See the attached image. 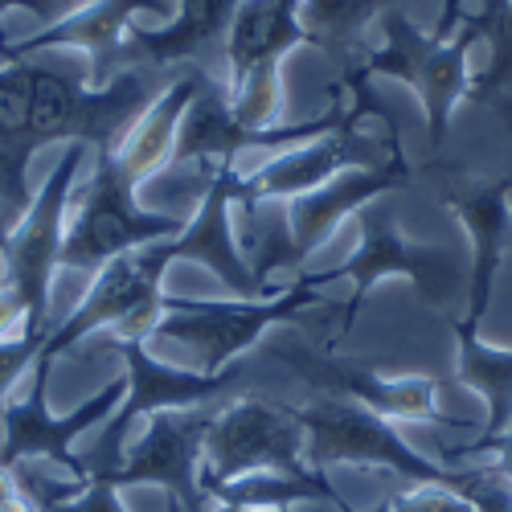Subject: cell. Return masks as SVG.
I'll list each match as a JSON object with an SVG mask.
<instances>
[{
	"mask_svg": "<svg viewBox=\"0 0 512 512\" xmlns=\"http://www.w3.org/2000/svg\"><path fill=\"white\" fill-rule=\"evenodd\" d=\"M17 496H21V480H17V472H13V467L0 463V508L13 504Z\"/></svg>",
	"mask_w": 512,
	"mask_h": 512,
	"instance_id": "1f68e13d",
	"label": "cell"
},
{
	"mask_svg": "<svg viewBox=\"0 0 512 512\" xmlns=\"http://www.w3.org/2000/svg\"><path fill=\"white\" fill-rule=\"evenodd\" d=\"M46 340H33V336H13V340H0V402L13 394V386L21 381L25 369H33L37 353Z\"/></svg>",
	"mask_w": 512,
	"mask_h": 512,
	"instance_id": "83f0119b",
	"label": "cell"
},
{
	"mask_svg": "<svg viewBox=\"0 0 512 512\" xmlns=\"http://www.w3.org/2000/svg\"><path fill=\"white\" fill-rule=\"evenodd\" d=\"M111 345L123 357V377H127V394L119 402V410L99 426L95 447H87L78 459L91 472V480H115V472L123 467V447H127V431L136 426L140 414H156V410H193L205 406L209 398H218L226 390H234L246 377L242 365H230L222 373H201V369H181L156 361L148 353V340L136 336H111Z\"/></svg>",
	"mask_w": 512,
	"mask_h": 512,
	"instance_id": "52a82bcc",
	"label": "cell"
},
{
	"mask_svg": "<svg viewBox=\"0 0 512 512\" xmlns=\"http://www.w3.org/2000/svg\"><path fill=\"white\" fill-rule=\"evenodd\" d=\"M213 74L205 70V66H193V70H185L173 87L168 91H160L156 99H152V107L136 119V127L127 132L115 148H111V156H115V164H119V173L127 177V181H148V177H156V173H164L168 168V160H173V148H177V132H181V123H185V111L193 107V99L201 95V87L209 82Z\"/></svg>",
	"mask_w": 512,
	"mask_h": 512,
	"instance_id": "ffe728a7",
	"label": "cell"
},
{
	"mask_svg": "<svg viewBox=\"0 0 512 512\" xmlns=\"http://www.w3.org/2000/svg\"><path fill=\"white\" fill-rule=\"evenodd\" d=\"M508 209H512V173H508Z\"/></svg>",
	"mask_w": 512,
	"mask_h": 512,
	"instance_id": "e575fe53",
	"label": "cell"
},
{
	"mask_svg": "<svg viewBox=\"0 0 512 512\" xmlns=\"http://www.w3.org/2000/svg\"><path fill=\"white\" fill-rule=\"evenodd\" d=\"M87 160V144H62V160L50 168L46 185L37 189L17 226L0 230V283L17 291L25 304V332L33 340L50 336V287L58 275L62 242L70 226V197L78 168Z\"/></svg>",
	"mask_w": 512,
	"mask_h": 512,
	"instance_id": "5b68a950",
	"label": "cell"
},
{
	"mask_svg": "<svg viewBox=\"0 0 512 512\" xmlns=\"http://www.w3.org/2000/svg\"><path fill=\"white\" fill-rule=\"evenodd\" d=\"M82 5H87V0H0V17H5L9 9H29L41 21V29H46V25L62 21L66 13L82 9Z\"/></svg>",
	"mask_w": 512,
	"mask_h": 512,
	"instance_id": "f1b7e54d",
	"label": "cell"
},
{
	"mask_svg": "<svg viewBox=\"0 0 512 512\" xmlns=\"http://www.w3.org/2000/svg\"><path fill=\"white\" fill-rule=\"evenodd\" d=\"M209 496L218 504H238V508H295V504H328L336 508L340 496L324 472H308V476H279V472H254L230 484L209 488Z\"/></svg>",
	"mask_w": 512,
	"mask_h": 512,
	"instance_id": "cb8c5ba5",
	"label": "cell"
},
{
	"mask_svg": "<svg viewBox=\"0 0 512 512\" xmlns=\"http://www.w3.org/2000/svg\"><path fill=\"white\" fill-rule=\"evenodd\" d=\"M164 9H168V0H87L82 9L66 13L62 21H54L46 29H37L25 41H9L0 33V58L25 62V54H37V50H82L91 58L87 87L103 91L127 66L123 33H132L136 13H164Z\"/></svg>",
	"mask_w": 512,
	"mask_h": 512,
	"instance_id": "ac0fdd59",
	"label": "cell"
},
{
	"mask_svg": "<svg viewBox=\"0 0 512 512\" xmlns=\"http://www.w3.org/2000/svg\"><path fill=\"white\" fill-rule=\"evenodd\" d=\"M390 5L394 0H300V25L308 29L312 50H320L340 70L336 82L361 78V66L373 54L365 46V29Z\"/></svg>",
	"mask_w": 512,
	"mask_h": 512,
	"instance_id": "603a6c76",
	"label": "cell"
},
{
	"mask_svg": "<svg viewBox=\"0 0 512 512\" xmlns=\"http://www.w3.org/2000/svg\"><path fill=\"white\" fill-rule=\"evenodd\" d=\"M373 512H476L459 492L435 488V484H414L410 492H398L390 500H381Z\"/></svg>",
	"mask_w": 512,
	"mask_h": 512,
	"instance_id": "4316f807",
	"label": "cell"
},
{
	"mask_svg": "<svg viewBox=\"0 0 512 512\" xmlns=\"http://www.w3.org/2000/svg\"><path fill=\"white\" fill-rule=\"evenodd\" d=\"M455 332V373L467 390H476L488 406V422L476 435L472 447H463L455 455H476L500 435L512 431V349H496L480 336V328L463 324V316H447Z\"/></svg>",
	"mask_w": 512,
	"mask_h": 512,
	"instance_id": "44dd1931",
	"label": "cell"
},
{
	"mask_svg": "<svg viewBox=\"0 0 512 512\" xmlns=\"http://www.w3.org/2000/svg\"><path fill=\"white\" fill-rule=\"evenodd\" d=\"M476 21L488 41V66L472 78V99L492 103L512 82V0H484Z\"/></svg>",
	"mask_w": 512,
	"mask_h": 512,
	"instance_id": "d4e9b609",
	"label": "cell"
},
{
	"mask_svg": "<svg viewBox=\"0 0 512 512\" xmlns=\"http://www.w3.org/2000/svg\"><path fill=\"white\" fill-rule=\"evenodd\" d=\"M238 5L242 0H177L173 21L160 29L132 25V41L156 66H173V62L201 66V58L218 54V46L230 37Z\"/></svg>",
	"mask_w": 512,
	"mask_h": 512,
	"instance_id": "7402d4cb",
	"label": "cell"
},
{
	"mask_svg": "<svg viewBox=\"0 0 512 512\" xmlns=\"http://www.w3.org/2000/svg\"><path fill=\"white\" fill-rule=\"evenodd\" d=\"M218 410H209V406L156 410L148 431L123 455V467L115 472L111 484L119 492L140 488V484H160L164 496H173L185 512H213L218 500L201 484V463H205V439L213 431V422H218Z\"/></svg>",
	"mask_w": 512,
	"mask_h": 512,
	"instance_id": "5bb4252c",
	"label": "cell"
},
{
	"mask_svg": "<svg viewBox=\"0 0 512 512\" xmlns=\"http://www.w3.org/2000/svg\"><path fill=\"white\" fill-rule=\"evenodd\" d=\"M213 512H316V508H304V504H295V508H238V504H218ZM328 512V508H320Z\"/></svg>",
	"mask_w": 512,
	"mask_h": 512,
	"instance_id": "d6a6232c",
	"label": "cell"
},
{
	"mask_svg": "<svg viewBox=\"0 0 512 512\" xmlns=\"http://www.w3.org/2000/svg\"><path fill=\"white\" fill-rule=\"evenodd\" d=\"M238 181L242 173L234 164H218L209 173V185L201 193V205L193 213V222L177 238H164L168 263H201L218 275L230 295L238 300H267V291L259 287L250 271V259L234 234V205H238Z\"/></svg>",
	"mask_w": 512,
	"mask_h": 512,
	"instance_id": "d6986e66",
	"label": "cell"
},
{
	"mask_svg": "<svg viewBox=\"0 0 512 512\" xmlns=\"http://www.w3.org/2000/svg\"><path fill=\"white\" fill-rule=\"evenodd\" d=\"M25 332V304L9 283H0V340H13Z\"/></svg>",
	"mask_w": 512,
	"mask_h": 512,
	"instance_id": "f546056e",
	"label": "cell"
},
{
	"mask_svg": "<svg viewBox=\"0 0 512 512\" xmlns=\"http://www.w3.org/2000/svg\"><path fill=\"white\" fill-rule=\"evenodd\" d=\"M463 25V0H443V13H439V25H435V37L439 41H451Z\"/></svg>",
	"mask_w": 512,
	"mask_h": 512,
	"instance_id": "4dcf8cb0",
	"label": "cell"
},
{
	"mask_svg": "<svg viewBox=\"0 0 512 512\" xmlns=\"http://www.w3.org/2000/svg\"><path fill=\"white\" fill-rule=\"evenodd\" d=\"M398 132L390 140L365 136L357 127H340L332 136L308 140L300 148H287L283 156L267 160L263 168H254L238 181V205H259V201H291L304 197L332 177H340L345 168H377L398 152Z\"/></svg>",
	"mask_w": 512,
	"mask_h": 512,
	"instance_id": "e0dca14e",
	"label": "cell"
},
{
	"mask_svg": "<svg viewBox=\"0 0 512 512\" xmlns=\"http://www.w3.org/2000/svg\"><path fill=\"white\" fill-rule=\"evenodd\" d=\"M435 181L439 201L463 222L472 238V259H467V312L463 324L480 328L496 291V275L504 263V246L512 238V209H508V173L504 177H472L455 164L426 168Z\"/></svg>",
	"mask_w": 512,
	"mask_h": 512,
	"instance_id": "9a60e30c",
	"label": "cell"
},
{
	"mask_svg": "<svg viewBox=\"0 0 512 512\" xmlns=\"http://www.w3.org/2000/svg\"><path fill=\"white\" fill-rule=\"evenodd\" d=\"M50 369L54 361L37 357L29 369V390L25 394H9L0 402V463L5 467H25V463H58L62 472L78 484H91V472L82 467V459L74 455V443L99 431V426L119 410L123 394H127V377H111L103 390H95V398H87L82 406H74L70 414H54L50 410Z\"/></svg>",
	"mask_w": 512,
	"mask_h": 512,
	"instance_id": "ba28073f",
	"label": "cell"
},
{
	"mask_svg": "<svg viewBox=\"0 0 512 512\" xmlns=\"http://www.w3.org/2000/svg\"><path fill=\"white\" fill-rule=\"evenodd\" d=\"M173 267L164 254V242H148L140 250H127L119 259H111L95 283L87 287V295L78 300V308L46 336L37 357L58 361L62 353H74V345H82L95 332H111V336H136V340H152L160 316H164V271Z\"/></svg>",
	"mask_w": 512,
	"mask_h": 512,
	"instance_id": "9c48e42d",
	"label": "cell"
},
{
	"mask_svg": "<svg viewBox=\"0 0 512 512\" xmlns=\"http://www.w3.org/2000/svg\"><path fill=\"white\" fill-rule=\"evenodd\" d=\"M312 308H332L316 287L304 279L291 283L267 300H185V295H164V316L152 332V340H177L193 349L201 373H222L238 353H246L254 340H263L275 324L300 320ZM340 312V308H332Z\"/></svg>",
	"mask_w": 512,
	"mask_h": 512,
	"instance_id": "8992f818",
	"label": "cell"
},
{
	"mask_svg": "<svg viewBox=\"0 0 512 512\" xmlns=\"http://www.w3.org/2000/svg\"><path fill=\"white\" fill-rule=\"evenodd\" d=\"M414 177L402 148L377 168H345L328 185L291 197V201H259V205H234L242 218V250L250 259V271L267 295L283 291L267 279L279 271H300L308 254H316L345 218L377 197H390L394 189H406Z\"/></svg>",
	"mask_w": 512,
	"mask_h": 512,
	"instance_id": "7a4b0ae2",
	"label": "cell"
},
{
	"mask_svg": "<svg viewBox=\"0 0 512 512\" xmlns=\"http://www.w3.org/2000/svg\"><path fill=\"white\" fill-rule=\"evenodd\" d=\"M254 472H279V476L316 472L308 463V435L295 422L291 406H279L267 398H242L218 410V422H213V431L205 439V463H201L205 492Z\"/></svg>",
	"mask_w": 512,
	"mask_h": 512,
	"instance_id": "4fadbf2b",
	"label": "cell"
},
{
	"mask_svg": "<svg viewBox=\"0 0 512 512\" xmlns=\"http://www.w3.org/2000/svg\"><path fill=\"white\" fill-rule=\"evenodd\" d=\"M291 414L308 435V463L316 472L336 463H353V467H390L394 476L414 484H435V488L455 484L459 467L426 459L394 431L390 418H381L349 398L320 394L308 406H291Z\"/></svg>",
	"mask_w": 512,
	"mask_h": 512,
	"instance_id": "7c38bea8",
	"label": "cell"
},
{
	"mask_svg": "<svg viewBox=\"0 0 512 512\" xmlns=\"http://www.w3.org/2000/svg\"><path fill=\"white\" fill-rule=\"evenodd\" d=\"M381 50H373L361 66V78H398L418 95L422 115H426V144L431 152L443 148L451 132V115L463 99H472V74H467V58L472 46L484 41V29L476 17H463L459 33L451 41H439L435 33H422L402 9L381 13Z\"/></svg>",
	"mask_w": 512,
	"mask_h": 512,
	"instance_id": "277c9868",
	"label": "cell"
},
{
	"mask_svg": "<svg viewBox=\"0 0 512 512\" xmlns=\"http://www.w3.org/2000/svg\"><path fill=\"white\" fill-rule=\"evenodd\" d=\"M451 492H459L476 512H512V480L500 472L496 463L459 467Z\"/></svg>",
	"mask_w": 512,
	"mask_h": 512,
	"instance_id": "484cf974",
	"label": "cell"
},
{
	"mask_svg": "<svg viewBox=\"0 0 512 512\" xmlns=\"http://www.w3.org/2000/svg\"><path fill=\"white\" fill-rule=\"evenodd\" d=\"M152 107L140 70L115 74L103 91L78 78L9 62L0 70V205L9 218L29 209V160L46 144H87L111 152Z\"/></svg>",
	"mask_w": 512,
	"mask_h": 512,
	"instance_id": "6da1fadb",
	"label": "cell"
},
{
	"mask_svg": "<svg viewBox=\"0 0 512 512\" xmlns=\"http://www.w3.org/2000/svg\"><path fill=\"white\" fill-rule=\"evenodd\" d=\"M353 218L361 226V242H357V250L349 254V259L340 263V267H332V271H320V275H300L308 287L336 283V279H349L353 283L349 304L340 308L336 336H345L353 328L361 304L369 300V291L381 279H390V275L410 279L414 291L431 308H439V312H451L459 295H467V263L459 259L451 246L406 238V230L398 226V213H394L390 197H377V201L361 205Z\"/></svg>",
	"mask_w": 512,
	"mask_h": 512,
	"instance_id": "3957f363",
	"label": "cell"
},
{
	"mask_svg": "<svg viewBox=\"0 0 512 512\" xmlns=\"http://www.w3.org/2000/svg\"><path fill=\"white\" fill-rule=\"evenodd\" d=\"M275 357L300 373L312 390L332 394V398H349L390 422H451L439 414V386L435 377L406 373V377H381L377 369L361 361H345L308 345H279Z\"/></svg>",
	"mask_w": 512,
	"mask_h": 512,
	"instance_id": "2e32d148",
	"label": "cell"
},
{
	"mask_svg": "<svg viewBox=\"0 0 512 512\" xmlns=\"http://www.w3.org/2000/svg\"><path fill=\"white\" fill-rule=\"evenodd\" d=\"M295 46H312L300 0H242L226 37L230 111L246 127H275L283 107L279 66Z\"/></svg>",
	"mask_w": 512,
	"mask_h": 512,
	"instance_id": "30bf717a",
	"label": "cell"
},
{
	"mask_svg": "<svg viewBox=\"0 0 512 512\" xmlns=\"http://www.w3.org/2000/svg\"><path fill=\"white\" fill-rule=\"evenodd\" d=\"M488 107H492V111L500 115V123L508 127V136H512V99H508V95H496V99H492Z\"/></svg>",
	"mask_w": 512,
	"mask_h": 512,
	"instance_id": "836d02e7",
	"label": "cell"
},
{
	"mask_svg": "<svg viewBox=\"0 0 512 512\" xmlns=\"http://www.w3.org/2000/svg\"><path fill=\"white\" fill-rule=\"evenodd\" d=\"M181 230H185V218H177V213H156L136 205V181H127L119 173L111 152H95V177L82 205L70 213L58 271L99 275L119 254L140 250L148 242L177 238Z\"/></svg>",
	"mask_w": 512,
	"mask_h": 512,
	"instance_id": "8fae6325",
	"label": "cell"
}]
</instances>
